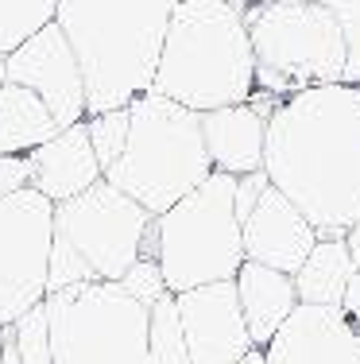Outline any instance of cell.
<instances>
[{
    "label": "cell",
    "mask_w": 360,
    "mask_h": 364,
    "mask_svg": "<svg viewBox=\"0 0 360 364\" xmlns=\"http://www.w3.org/2000/svg\"><path fill=\"white\" fill-rule=\"evenodd\" d=\"M263 175L314 225L345 237L360 225V85L290 93L268 112Z\"/></svg>",
    "instance_id": "1"
},
{
    "label": "cell",
    "mask_w": 360,
    "mask_h": 364,
    "mask_svg": "<svg viewBox=\"0 0 360 364\" xmlns=\"http://www.w3.org/2000/svg\"><path fill=\"white\" fill-rule=\"evenodd\" d=\"M178 0H58L62 28L85 82V117L128 109L151 90L170 12Z\"/></svg>",
    "instance_id": "2"
},
{
    "label": "cell",
    "mask_w": 360,
    "mask_h": 364,
    "mask_svg": "<svg viewBox=\"0 0 360 364\" xmlns=\"http://www.w3.org/2000/svg\"><path fill=\"white\" fill-rule=\"evenodd\" d=\"M148 93L194 112L252 101L256 58L244 16L221 0H178Z\"/></svg>",
    "instance_id": "3"
},
{
    "label": "cell",
    "mask_w": 360,
    "mask_h": 364,
    "mask_svg": "<svg viewBox=\"0 0 360 364\" xmlns=\"http://www.w3.org/2000/svg\"><path fill=\"white\" fill-rule=\"evenodd\" d=\"M128 117L124 151L105 171V182L159 218L213 175L202 144V120L194 109L159 93H140L128 105Z\"/></svg>",
    "instance_id": "4"
},
{
    "label": "cell",
    "mask_w": 360,
    "mask_h": 364,
    "mask_svg": "<svg viewBox=\"0 0 360 364\" xmlns=\"http://www.w3.org/2000/svg\"><path fill=\"white\" fill-rule=\"evenodd\" d=\"M151 213L105 178L78 198L55 205L50 232L47 294L78 283H120V275L140 259Z\"/></svg>",
    "instance_id": "5"
},
{
    "label": "cell",
    "mask_w": 360,
    "mask_h": 364,
    "mask_svg": "<svg viewBox=\"0 0 360 364\" xmlns=\"http://www.w3.org/2000/svg\"><path fill=\"white\" fill-rule=\"evenodd\" d=\"M244 23L260 97L283 101L345 77V39L318 0H256Z\"/></svg>",
    "instance_id": "6"
},
{
    "label": "cell",
    "mask_w": 360,
    "mask_h": 364,
    "mask_svg": "<svg viewBox=\"0 0 360 364\" xmlns=\"http://www.w3.org/2000/svg\"><path fill=\"white\" fill-rule=\"evenodd\" d=\"M233 190V175L213 171L202 186L156 218V264L170 294L233 279L244 264Z\"/></svg>",
    "instance_id": "7"
},
{
    "label": "cell",
    "mask_w": 360,
    "mask_h": 364,
    "mask_svg": "<svg viewBox=\"0 0 360 364\" xmlns=\"http://www.w3.org/2000/svg\"><path fill=\"white\" fill-rule=\"evenodd\" d=\"M50 364H148V306L120 283H78L43 299Z\"/></svg>",
    "instance_id": "8"
},
{
    "label": "cell",
    "mask_w": 360,
    "mask_h": 364,
    "mask_svg": "<svg viewBox=\"0 0 360 364\" xmlns=\"http://www.w3.org/2000/svg\"><path fill=\"white\" fill-rule=\"evenodd\" d=\"M55 202L23 186L0 198V326L47 299Z\"/></svg>",
    "instance_id": "9"
},
{
    "label": "cell",
    "mask_w": 360,
    "mask_h": 364,
    "mask_svg": "<svg viewBox=\"0 0 360 364\" xmlns=\"http://www.w3.org/2000/svg\"><path fill=\"white\" fill-rule=\"evenodd\" d=\"M4 82L36 93L58 128H70L85 120L82 66L55 20L47 28H39L31 39H23L12 55H4Z\"/></svg>",
    "instance_id": "10"
},
{
    "label": "cell",
    "mask_w": 360,
    "mask_h": 364,
    "mask_svg": "<svg viewBox=\"0 0 360 364\" xmlns=\"http://www.w3.org/2000/svg\"><path fill=\"white\" fill-rule=\"evenodd\" d=\"M175 310L182 322L190 364H236L252 353V337L240 314L233 279L175 294Z\"/></svg>",
    "instance_id": "11"
},
{
    "label": "cell",
    "mask_w": 360,
    "mask_h": 364,
    "mask_svg": "<svg viewBox=\"0 0 360 364\" xmlns=\"http://www.w3.org/2000/svg\"><path fill=\"white\" fill-rule=\"evenodd\" d=\"M260 353L263 364H360V333L341 306L298 302Z\"/></svg>",
    "instance_id": "12"
},
{
    "label": "cell",
    "mask_w": 360,
    "mask_h": 364,
    "mask_svg": "<svg viewBox=\"0 0 360 364\" xmlns=\"http://www.w3.org/2000/svg\"><path fill=\"white\" fill-rule=\"evenodd\" d=\"M240 240H244V259L276 267L283 275H295L302 259L310 256V248L318 245V232L268 182L263 194L256 198L252 213L240 221Z\"/></svg>",
    "instance_id": "13"
},
{
    "label": "cell",
    "mask_w": 360,
    "mask_h": 364,
    "mask_svg": "<svg viewBox=\"0 0 360 364\" xmlns=\"http://www.w3.org/2000/svg\"><path fill=\"white\" fill-rule=\"evenodd\" d=\"M28 186L39 190L50 202H66V198H78L89 186H97L101 178V163L89 147V132L82 124H70L62 132H55L47 144L31 147L28 155Z\"/></svg>",
    "instance_id": "14"
},
{
    "label": "cell",
    "mask_w": 360,
    "mask_h": 364,
    "mask_svg": "<svg viewBox=\"0 0 360 364\" xmlns=\"http://www.w3.org/2000/svg\"><path fill=\"white\" fill-rule=\"evenodd\" d=\"M202 120V144L209 155V167L221 175H252L263 171V136H268V117L244 101V105H225L198 112Z\"/></svg>",
    "instance_id": "15"
},
{
    "label": "cell",
    "mask_w": 360,
    "mask_h": 364,
    "mask_svg": "<svg viewBox=\"0 0 360 364\" xmlns=\"http://www.w3.org/2000/svg\"><path fill=\"white\" fill-rule=\"evenodd\" d=\"M233 287H236V302H240V314H244L248 337H252V349H263L276 337V329L290 318V310L298 306L295 279L276 272V267L244 259L233 275Z\"/></svg>",
    "instance_id": "16"
},
{
    "label": "cell",
    "mask_w": 360,
    "mask_h": 364,
    "mask_svg": "<svg viewBox=\"0 0 360 364\" xmlns=\"http://www.w3.org/2000/svg\"><path fill=\"white\" fill-rule=\"evenodd\" d=\"M356 272V259L349 252L345 237H318L310 256L302 259L290 279H295V294L306 306H341L349 279Z\"/></svg>",
    "instance_id": "17"
},
{
    "label": "cell",
    "mask_w": 360,
    "mask_h": 364,
    "mask_svg": "<svg viewBox=\"0 0 360 364\" xmlns=\"http://www.w3.org/2000/svg\"><path fill=\"white\" fill-rule=\"evenodd\" d=\"M55 132H62V128L55 124V117L36 93L12 82L0 85V155H28Z\"/></svg>",
    "instance_id": "18"
},
{
    "label": "cell",
    "mask_w": 360,
    "mask_h": 364,
    "mask_svg": "<svg viewBox=\"0 0 360 364\" xmlns=\"http://www.w3.org/2000/svg\"><path fill=\"white\" fill-rule=\"evenodd\" d=\"M148 364H190L175 294H163L148 314Z\"/></svg>",
    "instance_id": "19"
},
{
    "label": "cell",
    "mask_w": 360,
    "mask_h": 364,
    "mask_svg": "<svg viewBox=\"0 0 360 364\" xmlns=\"http://www.w3.org/2000/svg\"><path fill=\"white\" fill-rule=\"evenodd\" d=\"M58 0H0V58L55 20Z\"/></svg>",
    "instance_id": "20"
},
{
    "label": "cell",
    "mask_w": 360,
    "mask_h": 364,
    "mask_svg": "<svg viewBox=\"0 0 360 364\" xmlns=\"http://www.w3.org/2000/svg\"><path fill=\"white\" fill-rule=\"evenodd\" d=\"M128 109H105V112H93L85 117V132H89V147L101 163V175L120 159L124 151V140H128Z\"/></svg>",
    "instance_id": "21"
},
{
    "label": "cell",
    "mask_w": 360,
    "mask_h": 364,
    "mask_svg": "<svg viewBox=\"0 0 360 364\" xmlns=\"http://www.w3.org/2000/svg\"><path fill=\"white\" fill-rule=\"evenodd\" d=\"M12 345L20 364H50V329H47V306H31L12 322Z\"/></svg>",
    "instance_id": "22"
},
{
    "label": "cell",
    "mask_w": 360,
    "mask_h": 364,
    "mask_svg": "<svg viewBox=\"0 0 360 364\" xmlns=\"http://www.w3.org/2000/svg\"><path fill=\"white\" fill-rule=\"evenodd\" d=\"M318 4L329 8V16L341 28V39H345V77L341 82L360 85V0H318Z\"/></svg>",
    "instance_id": "23"
},
{
    "label": "cell",
    "mask_w": 360,
    "mask_h": 364,
    "mask_svg": "<svg viewBox=\"0 0 360 364\" xmlns=\"http://www.w3.org/2000/svg\"><path fill=\"white\" fill-rule=\"evenodd\" d=\"M120 287L132 294V299L140 302V306H148V310L156 306L163 294H170V291H167V283H163V272H159L156 259H136V264L128 267L124 275H120Z\"/></svg>",
    "instance_id": "24"
},
{
    "label": "cell",
    "mask_w": 360,
    "mask_h": 364,
    "mask_svg": "<svg viewBox=\"0 0 360 364\" xmlns=\"http://www.w3.org/2000/svg\"><path fill=\"white\" fill-rule=\"evenodd\" d=\"M263 186H268V175H263V171H252V175H240L236 178V190H233L236 221H244L248 213H252V205H256V198L263 194Z\"/></svg>",
    "instance_id": "25"
},
{
    "label": "cell",
    "mask_w": 360,
    "mask_h": 364,
    "mask_svg": "<svg viewBox=\"0 0 360 364\" xmlns=\"http://www.w3.org/2000/svg\"><path fill=\"white\" fill-rule=\"evenodd\" d=\"M28 186V159L23 155H0V198Z\"/></svg>",
    "instance_id": "26"
},
{
    "label": "cell",
    "mask_w": 360,
    "mask_h": 364,
    "mask_svg": "<svg viewBox=\"0 0 360 364\" xmlns=\"http://www.w3.org/2000/svg\"><path fill=\"white\" fill-rule=\"evenodd\" d=\"M341 314L349 318V326L360 333V267L353 272V279H349L345 294H341Z\"/></svg>",
    "instance_id": "27"
},
{
    "label": "cell",
    "mask_w": 360,
    "mask_h": 364,
    "mask_svg": "<svg viewBox=\"0 0 360 364\" xmlns=\"http://www.w3.org/2000/svg\"><path fill=\"white\" fill-rule=\"evenodd\" d=\"M345 245H349V252H353L356 267H360V225H356V229H349V232H345Z\"/></svg>",
    "instance_id": "28"
},
{
    "label": "cell",
    "mask_w": 360,
    "mask_h": 364,
    "mask_svg": "<svg viewBox=\"0 0 360 364\" xmlns=\"http://www.w3.org/2000/svg\"><path fill=\"white\" fill-rule=\"evenodd\" d=\"M221 4H229V8H236V12H240V16H244V12H248V8H252V4H256V0H221Z\"/></svg>",
    "instance_id": "29"
},
{
    "label": "cell",
    "mask_w": 360,
    "mask_h": 364,
    "mask_svg": "<svg viewBox=\"0 0 360 364\" xmlns=\"http://www.w3.org/2000/svg\"><path fill=\"white\" fill-rule=\"evenodd\" d=\"M236 364H263V353H260V349H252L244 360H236Z\"/></svg>",
    "instance_id": "30"
},
{
    "label": "cell",
    "mask_w": 360,
    "mask_h": 364,
    "mask_svg": "<svg viewBox=\"0 0 360 364\" xmlns=\"http://www.w3.org/2000/svg\"><path fill=\"white\" fill-rule=\"evenodd\" d=\"M0 85H4V58H0Z\"/></svg>",
    "instance_id": "31"
}]
</instances>
